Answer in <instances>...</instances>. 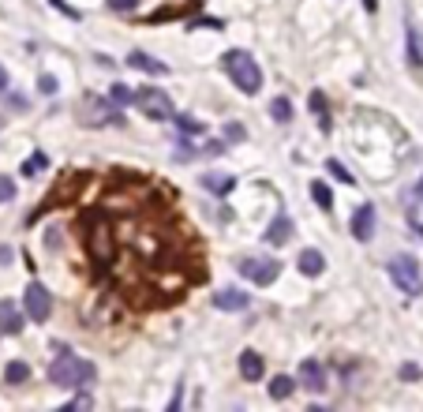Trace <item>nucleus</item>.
<instances>
[{"mask_svg":"<svg viewBox=\"0 0 423 412\" xmlns=\"http://www.w3.org/2000/svg\"><path fill=\"white\" fill-rule=\"evenodd\" d=\"M94 375H97V367H94L90 360H79V356H71L68 349H64L57 360L49 364V383L60 386V390H83V386L94 383Z\"/></svg>","mask_w":423,"mask_h":412,"instance_id":"f257e3e1","label":"nucleus"},{"mask_svg":"<svg viewBox=\"0 0 423 412\" xmlns=\"http://www.w3.org/2000/svg\"><path fill=\"white\" fill-rule=\"evenodd\" d=\"M225 71L233 75V83L240 86L244 94H258V90H263V71H258V64H255L251 53L229 49V53H225Z\"/></svg>","mask_w":423,"mask_h":412,"instance_id":"f03ea898","label":"nucleus"},{"mask_svg":"<svg viewBox=\"0 0 423 412\" xmlns=\"http://www.w3.org/2000/svg\"><path fill=\"white\" fill-rule=\"evenodd\" d=\"M389 277H394V285L405 292V296H419L423 292V270L412 255H394L389 259Z\"/></svg>","mask_w":423,"mask_h":412,"instance_id":"7ed1b4c3","label":"nucleus"},{"mask_svg":"<svg viewBox=\"0 0 423 412\" xmlns=\"http://www.w3.org/2000/svg\"><path fill=\"white\" fill-rule=\"evenodd\" d=\"M135 105H139V113L150 116V121H172V97L161 90V86H143V90L135 94Z\"/></svg>","mask_w":423,"mask_h":412,"instance_id":"20e7f679","label":"nucleus"},{"mask_svg":"<svg viewBox=\"0 0 423 412\" xmlns=\"http://www.w3.org/2000/svg\"><path fill=\"white\" fill-rule=\"evenodd\" d=\"M23 315L30 322H46L53 315V292L41 285V281H30L23 292Z\"/></svg>","mask_w":423,"mask_h":412,"instance_id":"39448f33","label":"nucleus"},{"mask_svg":"<svg viewBox=\"0 0 423 412\" xmlns=\"http://www.w3.org/2000/svg\"><path fill=\"white\" fill-rule=\"evenodd\" d=\"M90 255H94L97 266H109L113 255H116V240H113L109 221H105V218H97L94 229H90Z\"/></svg>","mask_w":423,"mask_h":412,"instance_id":"423d86ee","label":"nucleus"},{"mask_svg":"<svg viewBox=\"0 0 423 412\" xmlns=\"http://www.w3.org/2000/svg\"><path fill=\"white\" fill-rule=\"evenodd\" d=\"M236 270H240L247 281H255V285H270V281H277L281 263H270V259H240Z\"/></svg>","mask_w":423,"mask_h":412,"instance_id":"0eeeda50","label":"nucleus"},{"mask_svg":"<svg viewBox=\"0 0 423 412\" xmlns=\"http://www.w3.org/2000/svg\"><path fill=\"white\" fill-rule=\"evenodd\" d=\"M83 124H94V128H102V124H120V116H116L109 105L102 102V97H86L83 102V116H79Z\"/></svg>","mask_w":423,"mask_h":412,"instance_id":"6e6552de","label":"nucleus"},{"mask_svg":"<svg viewBox=\"0 0 423 412\" xmlns=\"http://www.w3.org/2000/svg\"><path fill=\"white\" fill-rule=\"evenodd\" d=\"M352 236H356V240H371V236H375V206L371 202L356 206V214H352Z\"/></svg>","mask_w":423,"mask_h":412,"instance_id":"1a4fd4ad","label":"nucleus"},{"mask_svg":"<svg viewBox=\"0 0 423 412\" xmlns=\"http://www.w3.org/2000/svg\"><path fill=\"white\" fill-rule=\"evenodd\" d=\"M300 383L307 386L311 394H322V390H326V367L319 360H303L300 364Z\"/></svg>","mask_w":423,"mask_h":412,"instance_id":"9d476101","label":"nucleus"},{"mask_svg":"<svg viewBox=\"0 0 423 412\" xmlns=\"http://www.w3.org/2000/svg\"><path fill=\"white\" fill-rule=\"evenodd\" d=\"M263 240H266L270 247H285V244L292 240V218H285V214H277V218L270 221V229L263 233Z\"/></svg>","mask_w":423,"mask_h":412,"instance_id":"9b49d317","label":"nucleus"},{"mask_svg":"<svg viewBox=\"0 0 423 412\" xmlns=\"http://www.w3.org/2000/svg\"><path fill=\"white\" fill-rule=\"evenodd\" d=\"M247 303H251V296L240 292V289H218L214 292V308L218 311H244Z\"/></svg>","mask_w":423,"mask_h":412,"instance_id":"f8f14e48","label":"nucleus"},{"mask_svg":"<svg viewBox=\"0 0 423 412\" xmlns=\"http://www.w3.org/2000/svg\"><path fill=\"white\" fill-rule=\"evenodd\" d=\"M296 266H300L303 277H319L322 270H326V255H322L319 247H303L300 259H296Z\"/></svg>","mask_w":423,"mask_h":412,"instance_id":"ddd939ff","label":"nucleus"},{"mask_svg":"<svg viewBox=\"0 0 423 412\" xmlns=\"http://www.w3.org/2000/svg\"><path fill=\"white\" fill-rule=\"evenodd\" d=\"M19 330H23V311H19L12 300H0V334L12 338V334H19Z\"/></svg>","mask_w":423,"mask_h":412,"instance_id":"4468645a","label":"nucleus"},{"mask_svg":"<svg viewBox=\"0 0 423 412\" xmlns=\"http://www.w3.org/2000/svg\"><path fill=\"white\" fill-rule=\"evenodd\" d=\"M240 375L247 378V383H258V378L266 375V360L255 349H244V356H240Z\"/></svg>","mask_w":423,"mask_h":412,"instance_id":"2eb2a0df","label":"nucleus"},{"mask_svg":"<svg viewBox=\"0 0 423 412\" xmlns=\"http://www.w3.org/2000/svg\"><path fill=\"white\" fill-rule=\"evenodd\" d=\"M127 64L139 71H146V75H165V64L154 60V57H146V53H127Z\"/></svg>","mask_w":423,"mask_h":412,"instance_id":"dca6fc26","label":"nucleus"},{"mask_svg":"<svg viewBox=\"0 0 423 412\" xmlns=\"http://www.w3.org/2000/svg\"><path fill=\"white\" fill-rule=\"evenodd\" d=\"M233 177H221V172H202V188L214 191V195H229L233 191Z\"/></svg>","mask_w":423,"mask_h":412,"instance_id":"f3484780","label":"nucleus"},{"mask_svg":"<svg viewBox=\"0 0 423 412\" xmlns=\"http://www.w3.org/2000/svg\"><path fill=\"white\" fill-rule=\"evenodd\" d=\"M292 390H296V378L277 375L274 383H270V397H274V401H289V397H292Z\"/></svg>","mask_w":423,"mask_h":412,"instance_id":"a211bd4d","label":"nucleus"},{"mask_svg":"<svg viewBox=\"0 0 423 412\" xmlns=\"http://www.w3.org/2000/svg\"><path fill=\"white\" fill-rule=\"evenodd\" d=\"M27 378H30V367H27L23 360H12V364L4 367V383H12V386H23Z\"/></svg>","mask_w":423,"mask_h":412,"instance_id":"6ab92c4d","label":"nucleus"},{"mask_svg":"<svg viewBox=\"0 0 423 412\" xmlns=\"http://www.w3.org/2000/svg\"><path fill=\"white\" fill-rule=\"evenodd\" d=\"M311 199H314V206H319V210H333V191H330L322 180L311 184Z\"/></svg>","mask_w":423,"mask_h":412,"instance_id":"aec40b11","label":"nucleus"},{"mask_svg":"<svg viewBox=\"0 0 423 412\" xmlns=\"http://www.w3.org/2000/svg\"><path fill=\"white\" fill-rule=\"evenodd\" d=\"M270 116H274L277 124H292V102L289 97H274V102H270Z\"/></svg>","mask_w":423,"mask_h":412,"instance_id":"412c9836","label":"nucleus"},{"mask_svg":"<svg viewBox=\"0 0 423 412\" xmlns=\"http://www.w3.org/2000/svg\"><path fill=\"white\" fill-rule=\"evenodd\" d=\"M326 109H330V105H326V94H322V90H311V113L319 116L322 132H326V128H330V116H326Z\"/></svg>","mask_w":423,"mask_h":412,"instance_id":"4be33fe9","label":"nucleus"},{"mask_svg":"<svg viewBox=\"0 0 423 412\" xmlns=\"http://www.w3.org/2000/svg\"><path fill=\"white\" fill-rule=\"evenodd\" d=\"M408 64L412 68H423V46H419V30L408 27Z\"/></svg>","mask_w":423,"mask_h":412,"instance_id":"5701e85b","label":"nucleus"},{"mask_svg":"<svg viewBox=\"0 0 423 412\" xmlns=\"http://www.w3.org/2000/svg\"><path fill=\"white\" fill-rule=\"evenodd\" d=\"M46 165H49V158L41 154V150H34V154H30V158L23 161V169H19V172H23V177H30V180H34V177H38V172L46 169Z\"/></svg>","mask_w":423,"mask_h":412,"instance_id":"b1692460","label":"nucleus"},{"mask_svg":"<svg viewBox=\"0 0 423 412\" xmlns=\"http://www.w3.org/2000/svg\"><path fill=\"white\" fill-rule=\"evenodd\" d=\"M172 121H176V128H180V135H202L206 132V124L202 121H195V116H176V113H172Z\"/></svg>","mask_w":423,"mask_h":412,"instance_id":"393cba45","label":"nucleus"},{"mask_svg":"<svg viewBox=\"0 0 423 412\" xmlns=\"http://www.w3.org/2000/svg\"><path fill=\"white\" fill-rule=\"evenodd\" d=\"M109 102L116 105V109H124V105H127V102H135V94H132V90H127V86H124V83H113V90H109Z\"/></svg>","mask_w":423,"mask_h":412,"instance_id":"a878e982","label":"nucleus"},{"mask_svg":"<svg viewBox=\"0 0 423 412\" xmlns=\"http://www.w3.org/2000/svg\"><path fill=\"white\" fill-rule=\"evenodd\" d=\"M326 172H333V180H341V184H349V188H352V184H356V177H352V172H349V169H345V165H341V161H338V158H330V161H326Z\"/></svg>","mask_w":423,"mask_h":412,"instance_id":"bb28decb","label":"nucleus"},{"mask_svg":"<svg viewBox=\"0 0 423 412\" xmlns=\"http://www.w3.org/2000/svg\"><path fill=\"white\" fill-rule=\"evenodd\" d=\"M12 199H15V180L0 172V202H12Z\"/></svg>","mask_w":423,"mask_h":412,"instance_id":"cd10ccee","label":"nucleus"},{"mask_svg":"<svg viewBox=\"0 0 423 412\" xmlns=\"http://www.w3.org/2000/svg\"><path fill=\"white\" fill-rule=\"evenodd\" d=\"M225 139H229V143H244V139H247L244 124H225Z\"/></svg>","mask_w":423,"mask_h":412,"instance_id":"c85d7f7f","label":"nucleus"},{"mask_svg":"<svg viewBox=\"0 0 423 412\" xmlns=\"http://www.w3.org/2000/svg\"><path fill=\"white\" fill-rule=\"evenodd\" d=\"M419 375H423V371H419V364H405V367H401V378H405V383H416Z\"/></svg>","mask_w":423,"mask_h":412,"instance_id":"c756f323","label":"nucleus"},{"mask_svg":"<svg viewBox=\"0 0 423 412\" xmlns=\"http://www.w3.org/2000/svg\"><path fill=\"white\" fill-rule=\"evenodd\" d=\"M109 8H113V12H135L139 0H109Z\"/></svg>","mask_w":423,"mask_h":412,"instance_id":"7c9ffc66","label":"nucleus"},{"mask_svg":"<svg viewBox=\"0 0 423 412\" xmlns=\"http://www.w3.org/2000/svg\"><path fill=\"white\" fill-rule=\"evenodd\" d=\"M38 90L41 94H57V79H53V75H41V79H38Z\"/></svg>","mask_w":423,"mask_h":412,"instance_id":"2f4dec72","label":"nucleus"},{"mask_svg":"<svg viewBox=\"0 0 423 412\" xmlns=\"http://www.w3.org/2000/svg\"><path fill=\"white\" fill-rule=\"evenodd\" d=\"M49 4H53V8H60V12L68 15V19H79V12H75V8H68V4H64V0H49Z\"/></svg>","mask_w":423,"mask_h":412,"instance_id":"473e14b6","label":"nucleus"},{"mask_svg":"<svg viewBox=\"0 0 423 412\" xmlns=\"http://www.w3.org/2000/svg\"><path fill=\"white\" fill-rule=\"evenodd\" d=\"M408 199H412V206H416V202L423 199V177H419V184H416V188H412V191H408Z\"/></svg>","mask_w":423,"mask_h":412,"instance_id":"72a5a7b5","label":"nucleus"},{"mask_svg":"<svg viewBox=\"0 0 423 412\" xmlns=\"http://www.w3.org/2000/svg\"><path fill=\"white\" fill-rule=\"evenodd\" d=\"M12 255H15L12 247H8V244H0V263H12Z\"/></svg>","mask_w":423,"mask_h":412,"instance_id":"f704fd0d","label":"nucleus"},{"mask_svg":"<svg viewBox=\"0 0 423 412\" xmlns=\"http://www.w3.org/2000/svg\"><path fill=\"white\" fill-rule=\"evenodd\" d=\"M363 8L367 12H378V0H363Z\"/></svg>","mask_w":423,"mask_h":412,"instance_id":"c9c22d12","label":"nucleus"},{"mask_svg":"<svg viewBox=\"0 0 423 412\" xmlns=\"http://www.w3.org/2000/svg\"><path fill=\"white\" fill-rule=\"evenodd\" d=\"M4 86H8V71L0 68V90H4Z\"/></svg>","mask_w":423,"mask_h":412,"instance_id":"e433bc0d","label":"nucleus"},{"mask_svg":"<svg viewBox=\"0 0 423 412\" xmlns=\"http://www.w3.org/2000/svg\"><path fill=\"white\" fill-rule=\"evenodd\" d=\"M416 233H419V236H423V225H416Z\"/></svg>","mask_w":423,"mask_h":412,"instance_id":"4c0bfd02","label":"nucleus"}]
</instances>
